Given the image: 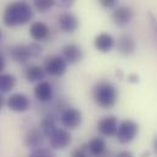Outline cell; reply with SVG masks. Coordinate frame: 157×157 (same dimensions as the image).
<instances>
[{"instance_id":"33","label":"cell","mask_w":157,"mask_h":157,"mask_svg":"<svg viewBox=\"0 0 157 157\" xmlns=\"http://www.w3.org/2000/svg\"><path fill=\"white\" fill-rule=\"evenodd\" d=\"M154 149H155V151H156V154H157V138L154 140Z\"/></svg>"},{"instance_id":"17","label":"cell","mask_w":157,"mask_h":157,"mask_svg":"<svg viewBox=\"0 0 157 157\" xmlns=\"http://www.w3.org/2000/svg\"><path fill=\"white\" fill-rule=\"evenodd\" d=\"M29 36L37 41L46 40L50 36V28L44 22H40V21L33 22L29 28Z\"/></svg>"},{"instance_id":"15","label":"cell","mask_w":157,"mask_h":157,"mask_svg":"<svg viewBox=\"0 0 157 157\" xmlns=\"http://www.w3.org/2000/svg\"><path fill=\"white\" fill-rule=\"evenodd\" d=\"M116 48L123 56H132L136 50V43L132 37L123 34L116 41Z\"/></svg>"},{"instance_id":"12","label":"cell","mask_w":157,"mask_h":157,"mask_svg":"<svg viewBox=\"0 0 157 157\" xmlns=\"http://www.w3.org/2000/svg\"><path fill=\"white\" fill-rule=\"evenodd\" d=\"M94 46L98 51L107 54L116 46V40L109 33H99L94 38Z\"/></svg>"},{"instance_id":"10","label":"cell","mask_w":157,"mask_h":157,"mask_svg":"<svg viewBox=\"0 0 157 157\" xmlns=\"http://www.w3.org/2000/svg\"><path fill=\"white\" fill-rule=\"evenodd\" d=\"M61 56L66 60L67 63L70 65H75V63H78L79 61L83 60V50L82 48L75 44V43H70V44H66L62 49H61Z\"/></svg>"},{"instance_id":"18","label":"cell","mask_w":157,"mask_h":157,"mask_svg":"<svg viewBox=\"0 0 157 157\" xmlns=\"http://www.w3.org/2000/svg\"><path fill=\"white\" fill-rule=\"evenodd\" d=\"M10 56L12 57L13 61L20 62V63H25L31 59V54H29L28 46L23 45V44H18V45L12 46L10 49Z\"/></svg>"},{"instance_id":"8","label":"cell","mask_w":157,"mask_h":157,"mask_svg":"<svg viewBox=\"0 0 157 157\" xmlns=\"http://www.w3.org/2000/svg\"><path fill=\"white\" fill-rule=\"evenodd\" d=\"M133 17H134V11L130 6H127V5L117 6L112 12V20L118 27L128 26L133 21Z\"/></svg>"},{"instance_id":"5","label":"cell","mask_w":157,"mask_h":157,"mask_svg":"<svg viewBox=\"0 0 157 157\" xmlns=\"http://www.w3.org/2000/svg\"><path fill=\"white\" fill-rule=\"evenodd\" d=\"M82 121H83V115H82V112L79 111L78 109H76V107L68 106V107H65L61 111L60 122L68 130L77 129L79 125L82 124Z\"/></svg>"},{"instance_id":"19","label":"cell","mask_w":157,"mask_h":157,"mask_svg":"<svg viewBox=\"0 0 157 157\" xmlns=\"http://www.w3.org/2000/svg\"><path fill=\"white\" fill-rule=\"evenodd\" d=\"M46 76V72L44 70V67L38 66V65H32V66H28L26 70H25V77L28 82L31 83H39L43 82L44 78Z\"/></svg>"},{"instance_id":"3","label":"cell","mask_w":157,"mask_h":157,"mask_svg":"<svg viewBox=\"0 0 157 157\" xmlns=\"http://www.w3.org/2000/svg\"><path fill=\"white\" fill-rule=\"evenodd\" d=\"M68 63L61 55H50L44 61V70L51 77H62L67 71Z\"/></svg>"},{"instance_id":"26","label":"cell","mask_w":157,"mask_h":157,"mask_svg":"<svg viewBox=\"0 0 157 157\" xmlns=\"http://www.w3.org/2000/svg\"><path fill=\"white\" fill-rule=\"evenodd\" d=\"M55 6L60 7V9H70L75 5L76 0H54Z\"/></svg>"},{"instance_id":"2","label":"cell","mask_w":157,"mask_h":157,"mask_svg":"<svg viewBox=\"0 0 157 157\" xmlns=\"http://www.w3.org/2000/svg\"><path fill=\"white\" fill-rule=\"evenodd\" d=\"M118 96V89L111 82L100 80L93 88V99L95 104L104 110L112 109L117 104Z\"/></svg>"},{"instance_id":"34","label":"cell","mask_w":157,"mask_h":157,"mask_svg":"<svg viewBox=\"0 0 157 157\" xmlns=\"http://www.w3.org/2000/svg\"><path fill=\"white\" fill-rule=\"evenodd\" d=\"M150 156V152H145L144 155H143V157H149Z\"/></svg>"},{"instance_id":"27","label":"cell","mask_w":157,"mask_h":157,"mask_svg":"<svg viewBox=\"0 0 157 157\" xmlns=\"http://www.w3.org/2000/svg\"><path fill=\"white\" fill-rule=\"evenodd\" d=\"M118 0H99V4L104 9H113L117 5Z\"/></svg>"},{"instance_id":"23","label":"cell","mask_w":157,"mask_h":157,"mask_svg":"<svg viewBox=\"0 0 157 157\" xmlns=\"http://www.w3.org/2000/svg\"><path fill=\"white\" fill-rule=\"evenodd\" d=\"M27 46H28L31 57H39L40 55H41V52H43V46L40 45L38 41L29 43V44H27Z\"/></svg>"},{"instance_id":"11","label":"cell","mask_w":157,"mask_h":157,"mask_svg":"<svg viewBox=\"0 0 157 157\" xmlns=\"http://www.w3.org/2000/svg\"><path fill=\"white\" fill-rule=\"evenodd\" d=\"M57 22H59V27L65 33H75L79 27L78 17L72 12H63L62 15H60Z\"/></svg>"},{"instance_id":"31","label":"cell","mask_w":157,"mask_h":157,"mask_svg":"<svg viewBox=\"0 0 157 157\" xmlns=\"http://www.w3.org/2000/svg\"><path fill=\"white\" fill-rule=\"evenodd\" d=\"M4 68H5V60H4V57L0 55V75L2 73Z\"/></svg>"},{"instance_id":"6","label":"cell","mask_w":157,"mask_h":157,"mask_svg":"<svg viewBox=\"0 0 157 157\" xmlns=\"http://www.w3.org/2000/svg\"><path fill=\"white\" fill-rule=\"evenodd\" d=\"M49 143L51 149L54 150H63L72 143V135L68 129L66 128H57L50 136Z\"/></svg>"},{"instance_id":"14","label":"cell","mask_w":157,"mask_h":157,"mask_svg":"<svg viewBox=\"0 0 157 157\" xmlns=\"http://www.w3.org/2000/svg\"><path fill=\"white\" fill-rule=\"evenodd\" d=\"M88 151L91 157H104L107 154V144L104 138L95 136L86 144Z\"/></svg>"},{"instance_id":"16","label":"cell","mask_w":157,"mask_h":157,"mask_svg":"<svg viewBox=\"0 0 157 157\" xmlns=\"http://www.w3.org/2000/svg\"><path fill=\"white\" fill-rule=\"evenodd\" d=\"M44 134L41 132L40 128H33L31 129L26 136H25V145L28 147V149H32V150H37L41 147L43 145V141H44Z\"/></svg>"},{"instance_id":"24","label":"cell","mask_w":157,"mask_h":157,"mask_svg":"<svg viewBox=\"0 0 157 157\" xmlns=\"http://www.w3.org/2000/svg\"><path fill=\"white\" fill-rule=\"evenodd\" d=\"M29 157H55V154L52 152V150L50 149H45V147H39L37 150H33L31 152Z\"/></svg>"},{"instance_id":"4","label":"cell","mask_w":157,"mask_h":157,"mask_svg":"<svg viewBox=\"0 0 157 157\" xmlns=\"http://www.w3.org/2000/svg\"><path fill=\"white\" fill-rule=\"evenodd\" d=\"M138 133H139V124L133 119H124L119 122L116 136L121 144H128L136 138Z\"/></svg>"},{"instance_id":"20","label":"cell","mask_w":157,"mask_h":157,"mask_svg":"<svg viewBox=\"0 0 157 157\" xmlns=\"http://www.w3.org/2000/svg\"><path fill=\"white\" fill-rule=\"evenodd\" d=\"M40 129L43 132V134L49 138L56 129H57V125H56V118L54 117L52 115H48L46 117L43 118L41 123H40Z\"/></svg>"},{"instance_id":"25","label":"cell","mask_w":157,"mask_h":157,"mask_svg":"<svg viewBox=\"0 0 157 157\" xmlns=\"http://www.w3.org/2000/svg\"><path fill=\"white\" fill-rule=\"evenodd\" d=\"M89 156H90V154H89V151H88L86 145H83V146H80V147L75 149V150L72 151V154H71V157H89Z\"/></svg>"},{"instance_id":"32","label":"cell","mask_w":157,"mask_h":157,"mask_svg":"<svg viewBox=\"0 0 157 157\" xmlns=\"http://www.w3.org/2000/svg\"><path fill=\"white\" fill-rule=\"evenodd\" d=\"M4 105H5V101H4V98L0 95V111L2 110V107H4Z\"/></svg>"},{"instance_id":"22","label":"cell","mask_w":157,"mask_h":157,"mask_svg":"<svg viewBox=\"0 0 157 157\" xmlns=\"http://www.w3.org/2000/svg\"><path fill=\"white\" fill-rule=\"evenodd\" d=\"M33 4L39 12H48L52 6H55L54 0H33Z\"/></svg>"},{"instance_id":"7","label":"cell","mask_w":157,"mask_h":157,"mask_svg":"<svg viewBox=\"0 0 157 157\" xmlns=\"http://www.w3.org/2000/svg\"><path fill=\"white\" fill-rule=\"evenodd\" d=\"M6 106L11 111H13V112L22 113V112H26V111L29 110L31 101H29L28 96H26L25 94H22V93H15V94H11L7 98Z\"/></svg>"},{"instance_id":"13","label":"cell","mask_w":157,"mask_h":157,"mask_svg":"<svg viewBox=\"0 0 157 157\" xmlns=\"http://www.w3.org/2000/svg\"><path fill=\"white\" fill-rule=\"evenodd\" d=\"M34 96L40 102H49V101H51L52 98H54L52 85L49 82H46V80L37 83V85L34 86Z\"/></svg>"},{"instance_id":"1","label":"cell","mask_w":157,"mask_h":157,"mask_svg":"<svg viewBox=\"0 0 157 157\" xmlns=\"http://www.w3.org/2000/svg\"><path fill=\"white\" fill-rule=\"evenodd\" d=\"M33 17V9L26 1L10 2L2 13V22L6 27H17L28 23Z\"/></svg>"},{"instance_id":"9","label":"cell","mask_w":157,"mask_h":157,"mask_svg":"<svg viewBox=\"0 0 157 157\" xmlns=\"http://www.w3.org/2000/svg\"><path fill=\"white\" fill-rule=\"evenodd\" d=\"M118 125L119 122L116 116H106L98 122V130L102 136H116Z\"/></svg>"},{"instance_id":"35","label":"cell","mask_w":157,"mask_h":157,"mask_svg":"<svg viewBox=\"0 0 157 157\" xmlns=\"http://www.w3.org/2000/svg\"><path fill=\"white\" fill-rule=\"evenodd\" d=\"M0 39H1V31H0Z\"/></svg>"},{"instance_id":"29","label":"cell","mask_w":157,"mask_h":157,"mask_svg":"<svg viewBox=\"0 0 157 157\" xmlns=\"http://www.w3.org/2000/svg\"><path fill=\"white\" fill-rule=\"evenodd\" d=\"M115 157H134V155H133L130 151L123 150V151H119V152H118V154Z\"/></svg>"},{"instance_id":"30","label":"cell","mask_w":157,"mask_h":157,"mask_svg":"<svg viewBox=\"0 0 157 157\" xmlns=\"http://www.w3.org/2000/svg\"><path fill=\"white\" fill-rule=\"evenodd\" d=\"M128 82L129 83H138L139 82V76L135 75V73H132L128 76Z\"/></svg>"},{"instance_id":"28","label":"cell","mask_w":157,"mask_h":157,"mask_svg":"<svg viewBox=\"0 0 157 157\" xmlns=\"http://www.w3.org/2000/svg\"><path fill=\"white\" fill-rule=\"evenodd\" d=\"M149 21H150L151 28H152V31H154V33H155V36H156V38H157V17L151 12V11L149 12Z\"/></svg>"},{"instance_id":"21","label":"cell","mask_w":157,"mask_h":157,"mask_svg":"<svg viewBox=\"0 0 157 157\" xmlns=\"http://www.w3.org/2000/svg\"><path fill=\"white\" fill-rule=\"evenodd\" d=\"M16 85V77L10 73L0 75V93H9Z\"/></svg>"}]
</instances>
